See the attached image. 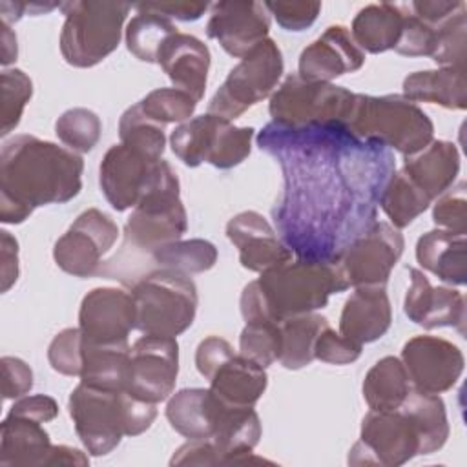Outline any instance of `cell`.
Returning <instances> with one entry per match:
<instances>
[{
	"label": "cell",
	"mask_w": 467,
	"mask_h": 467,
	"mask_svg": "<svg viewBox=\"0 0 467 467\" xmlns=\"http://www.w3.org/2000/svg\"><path fill=\"white\" fill-rule=\"evenodd\" d=\"M175 33L177 27L171 18L153 11H139L126 26V46L139 60L157 64L162 46Z\"/></svg>",
	"instance_id": "37"
},
{
	"label": "cell",
	"mask_w": 467,
	"mask_h": 467,
	"mask_svg": "<svg viewBox=\"0 0 467 467\" xmlns=\"http://www.w3.org/2000/svg\"><path fill=\"white\" fill-rule=\"evenodd\" d=\"M268 31L270 13L261 2L224 0L212 4L206 35L235 58H243L250 49L266 40Z\"/></svg>",
	"instance_id": "18"
},
{
	"label": "cell",
	"mask_w": 467,
	"mask_h": 467,
	"mask_svg": "<svg viewBox=\"0 0 467 467\" xmlns=\"http://www.w3.org/2000/svg\"><path fill=\"white\" fill-rule=\"evenodd\" d=\"M82 343L84 337L78 327L60 330L47 348V359L51 368L64 376H80Z\"/></svg>",
	"instance_id": "45"
},
{
	"label": "cell",
	"mask_w": 467,
	"mask_h": 467,
	"mask_svg": "<svg viewBox=\"0 0 467 467\" xmlns=\"http://www.w3.org/2000/svg\"><path fill=\"white\" fill-rule=\"evenodd\" d=\"M405 20V5L398 4H368L358 11L352 20L350 35L365 53H383L394 49Z\"/></svg>",
	"instance_id": "30"
},
{
	"label": "cell",
	"mask_w": 467,
	"mask_h": 467,
	"mask_svg": "<svg viewBox=\"0 0 467 467\" xmlns=\"http://www.w3.org/2000/svg\"><path fill=\"white\" fill-rule=\"evenodd\" d=\"M7 414L46 423V421H51L57 418L58 405L51 396H46V394L22 396L13 403V407L9 409Z\"/></svg>",
	"instance_id": "53"
},
{
	"label": "cell",
	"mask_w": 467,
	"mask_h": 467,
	"mask_svg": "<svg viewBox=\"0 0 467 467\" xmlns=\"http://www.w3.org/2000/svg\"><path fill=\"white\" fill-rule=\"evenodd\" d=\"M99 182L111 208L124 212L135 208L148 193L179 179L164 159H151L124 144H115L102 157Z\"/></svg>",
	"instance_id": "10"
},
{
	"label": "cell",
	"mask_w": 467,
	"mask_h": 467,
	"mask_svg": "<svg viewBox=\"0 0 467 467\" xmlns=\"http://www.w3.org/2000/svg\"><path fill=\"white\" fill-rule=\"evenodd\" d=\"M78 328L89 343H122L135 328L131 292L100 286L89 290L78 310Z\"/></svg>",
	"instance_id": "19"
},
{
	"label": "cell",
	"mask_w": 467,
	"mask_h": 467,
	"mask_svg": "<svg viewBox=\"0 0 467 467\" xmlns=\"http://www.w3.org/2000/svg\"><path fill=\"white\" fill-rule=\"evenodd\" d=\"M179 182L162 186L131 208L124 224V252L150 257L157 248L179 241L188 230V213L179 195Z\"/></svg>",
	"instance_id": "12"
},
{
	"label": "cell",
	"mask_w": 467,
	"mask_h": 467,
	"mask_svg": "<svg viewBox=\"0 0 467 467\" xmlns=\"http://www.w3.org/2000/svg\"><path fill=\"white\" fill-rule=\"evenodd\" d=\"M77 436L93 456L111 452L122 436H139L157 418V403L126 390H102L78 383L67 400Z\"/></svg>",
	"instance_id": "4"
},
{
	"label": "cell",
	"mask_w": 467,
	"mask_h": 467,
	"mask_svg": "<svg viewBox=\"0 0 467 467\" xmlns=\"http://www.w3.org/2000/svg\"><path fill=\"white\" fill-rule=\"evenodd\" d=\"M431 202V197L403 170H400L387 181L378 204L390 219V224L401 230L421 215Z\"/></svg>",
	"instance_id": "36"
},
{
	"label": "cell",
	"mask_w": 467,
	"mask_h": 467,
	"mask_svg": "<svg viewBox=\"0 0 467 467\" xmlns=\"http://www.w3.org/2000/svg\"><path fill=\"white\" fill-rule=\"evenodd\" d=\"M0 290L7 292L18 279V243L7 232H0Z\"/></svg>",
	"instance_id": "55"
},
{
	"label": "cell",
	"mask_w": 467,
	"mask_h": 467,
	"mask_svg": "<svg viewBox=\"0 0 467 467\" xmlns=\"http://www.w3.org/2000/svg\"><path fill=\"white\" fill-rule=\"evenodd\" d=\"M257 146L281 168L283 193L272 217L297 259L336 261L376 223L379 195L396 171L390 148L356 137L343 122L274 120Z\"/></svg>",
	"instance_id": "1"
},
{
	"label": "cell",
	"mask_w": 467,
	"mask_h": 467,
	"mask_svg": "<svg viewBox=\"0 0 467 467\" xmlns=\"http://www.w3.org/2000/svg\"><path fill=\"white\" fill-rule=\"evenodd\" d=\"M89 463L88 456L75 449V447H67V445H53L51 456H49V463L47 465H73V467H86Z\"/></svg>",
	"instance_id": "57"
},
{
	"label": "cell",
	"mask_w": 467,
	"mask_h": 467,
	"mask_svg": "<svg viewBox=\"0 0 467 467\" xmlns=\"http://www.w3.org/2000/svg\"><path fill=\"white\" fill-rule=\"evenodd\" d=\"M266 11L275 18V22L286 31H303L310 27L319 11V2H265Z\"/></svg>",
	"instance_id": "49"
},
{
	"label": "cell",
	"mask_w": 467,
	"mask_h": 467,
	"mask_svg": "<svg viewBox=\"0 0 467 467\" xmlns=\"http://www.w3.org/2000/svg\"><path fill=\"white\" fill-rule=\"evenodd\" d=\"M467 13L465 5L436 27V42L431 58L436 64L465 67Z\"/></svg>",
	"instance_id": "44"
},
{
	"label": "cell",
	"mask_w": 467,
	"mask_h": 467,
	"mask_svg": "<svg viewBox=\"0 0 467 467\" xmlns=\"http://www.w3.org/2000/svg\"><path fill=\"white\" fill-rule=\"evenodd\" d=\"M403 97L412 102H431L447 109H465V67L443 66L440 69L410 73L403 80Z\"/></svg>",
	"instance_id": "29"
},
{
	"label": "cell",
	"mask_w": 467,
	"mask_h": 467,
	"mask_svg": "<svg viewBox=\"0 0 467 467\" xmlns=\"http://www.w3.org/2000/svg\"><path fill=\"white\" fill-rule=\"evenodd\" d=\"M283 69L285 62L279 46L272 38L263 40L232 67L212 97L208 113L228 120L239 119L248 108L272 97Z\"/></svg>",
	"instance_id": "9"
},
{
	"label": "cell",
	"mask_w": 467,
	"mask_h": 467,
	"mask_svg": "<svg viewBox=\"0 0 467 467\" xmlns=\"http://www.w3.org/2000/svg\"><path fill=\"white\" fill-rule=\"evenodd\" d=\"M239 354L255 361L263 368L277 361L281 354L279 323L270 319L246 321L239 336Z\"/></svg>",
	"instance_id": "41"
},
{
	"label": "cell",
	"mask_w": 467,
	"mask_h": 467,
	"mask_svg": "<svg viewBox=\"0 0 467 467\" xmlns=\"http://www.w3.org/2000/svg\"><path fill=\"white\" fill-rule=\"evenodd\" d=\"M66 20L60 31V53L73 67H93L111 55L122 36V24L131 11L122 2H62Z\"/></svg>",
	"instance_id": "7"
},
{
	"label": "cell",
	"mask_w": 467,
	"mask_h": 467,
	"mask_svg": "<svg viewBox=\"0 0 467 467\" xmlns=\"http://www.w3.org/2000/svg\"><path fill=\"white\" fill-rule=\"evenodd\" d=\"M226 237L239 250L241 265L250 272H266L292 261V252L272 224L255 210L234 215L226 223Z\"/></svg>",
	"instance_id": "20"
},
{
	"label": "cell",
	"mask_w": 467,
	"mask_h": 467,
	"mask_svg": "<svg viewBox=\"0 0 467 467\" xmlns=\"http://www.w3.org/2000/svg\"><path fill=\"white\" fill-rule=\"evenodd\" d=\"M401 170L434 201L454 184L460 171V153L454 142L431 140L418 153L405 157Z\"/></svg>",
	"instance_id": "26"
},
{
	"label": "cell",
	"mask_w": 467,
	"mask_h": 467,
	"mask_svg": "<svg viewBox=\"0 0 467 467\" xmlns=\"http://www.w3.org/2000/svg\"><path fill=\"white\" fill-rule=\"evenodd\" d=\"M140 109L159 124L186 122L197 108V100L179 88H159L150 91L140 102Z\"/></svg>",
	"instance_id": "43"
},
{
	"label": "cell",
	"mask_w": 467,
	"mask_h": 467,
	"mask_svg": "<svg viewBox=\"0 0 467 467\" xmlns=\"http://www.w3.org/2000/svg\"><path fill=\"white\" fill-rule=\"evenodd\" d=\"M77 151L35 135H15L0 153V221L24 223L35 208L64 204L82 188Z\"/></svg>",
	"instance_id": "2"
},
{
	"label": "cell",
	"mask_w": 467,
	"mask_h": 467,
	"mask_svg": "<svg viewBox=\"0 0 467 467\" xmlns=\"http://www.w3.org/2000/svg\"><path fill=\"white\" fill-rule=\"evenodd\" d=\"M210 390L226 405L254 407L268 385V376L255 361L234 354L208 379Z\"/></svg>",
	"instance_id": "28"
},
{
	"label": "cell",
	"mask_w": 467,
	"mask_h": 467,
	"mask_svg": "<svg viewBox=\"0 0 467 467\" xmlns=\"http://www.w3.org/2000/svg\"><path fill=\"white\" fill-rule=\"evenodd\" d=\"M348 288L336 261L297 259L274 266L250 281L239 299L244 321H283L323 308L328 297Z\"/></svg>",
	"instance_id": "3"
},
{
	"label": "cell",
	"mask_w": 467,
	"mask_h": 467,
	"mask_svg": "<svg viewBox=\"0 0 467 467\" xmlns=\"http://www.w3.org/2000/svg\"><path fill=\"white\" fill-rule=\"evenodd\" d=\"M135 328L142 334L177 337L192 327L197 314V286L188 274L151 270L131 286Z\"/></svg>",
	"instance_id": "6"
},
{
	"label": "cell",
	"mask_w": 467,
	"mask_h": 467,
	"mask_svg": "<svg viewBox=\"0 0 467 467\" xmlns=\"http://www.w3.org/2000/svg\"><path fill=\"white\" fill-rule=\"evenodd\" d=\"M130 350L128 341L89 343L84 339L80 383L102 390H126Z\"/></svg>",
	"instance_id": "31"
},
{
	"label": "cell",
	"mask_w": 467,
	"mask_h": 467,
	"mask_svg": "<svg viewBox=\"0 0 467 467\" xmlns=\"http://www.w3.org/2000/svg\"><path fill=\"white\" fill-rule=\"evenodd\" d=\"M328 325L321 314L308 312L279 321L281 328V354L279 363L288 370H299L312 363L314 345L319 332Z\"/></svg>",
	"instance_id": "35"
},
{
	"label": "cell",
	"mask_w": 467,
	"mask_h": 467,
	"mask_svg": "<svg viewBox=\"0 0 467 467\" xmlns=\"http://www.w3.org/2000/svg\"><path fill=\"white\" fill-rule=\"evenodd\" d=\"M467 184L462 181L456 186L452 184L441 195L436 197L432 206V221L452 234H467Z\"/></svg>",
	"instance_id": "46"
},
{
	"label": "cell",
	"mask_w": 467,
	"mask_h": 467,
	"mask_svg": "<svg viewBox=\"0 0 467 467\" xmlns=\"http://www.w3.org/2000/svg\"><path fill=\"white\" fill-rule=\"evenodd\" d=\"M392 323V306L385 285L356 286L343 305L339 334L354 343L379 339Z\"/></svg>",
	"instance_id": "23"
},
{
	"label": "cell",
	"mask_w": 467,
	"mask_h": 467,
	"mask_svg": "<svg viewBox=\"0 0 467 467\" xmlns=\"http://www.w3.org/2000/svg\"><path fill=\"white\" fill-rule=\"evenodd\" d=\"M166 418L171 429L188 440L210 438L215 420V398L210 389H182L168 398Z\"/></svg>",
	"instance_id": "32"
},
{
	"label": "cell",
	"mask_w": 467,
	"mask_h": 467,
	"mask_svg": "<svg viewBox=\"0 0 467 467\" xmlns=\"http://www.w3.org/2000/svg\"><path fill=\"white\" fill-rule=\"evenodd\" d=\"M254 128H237L219 115H199L179 124L170 137L171 151L186 166L208 162L219 170L241 164L252 150Z\"/></svg>",
	"instance_id": "8"
},
{
	"label": "cell",
	"mask_w": 467,
	"mask_h": 467,
	"mask_svg": "<svg viewBox=\"0 0 467 467\" xmlns=\"http://www.w3.org/2000/svg\"><path fill=\"white\" fill-rule=\"evenodd\" d=\"M119 239L117 223L99 208L82 212L53 246V259L60 270L75 277L97 275L102 257Z\"/></svg>",
	"instance_id": "14"
},
{
	"label": "cell",
	"mask_w": 467,
	"mask_h": 467,
	"mask_svg": "<svg viewBox=\"0 0 467 467\" xmlns=\"http://www.w3.org/2000/svg\"><path fill=\"white\" fill-rule=\"evenodd\" d=\"M418 263L449 285L467 283V239L443 228L423 234L416 243Z\"/></svg>",
	"instance_id": "27"
},
{
	"label": "cell",
	"mask_w": 467,
	"mask_h": 467,
	"mask_svg": "<svg viewBox=\"0 0 467 467\" xmlns=\"http://www.w3.org/2000/svg\"><path fill=\"white\" fill-rule=\"evenodd\" d=\"M359 343H354L327 325L314 345V359L330 365H348L361 356Z\"/></svg>",
	"instance_id": "48"
},
{
	"label": "cell",
	"mask_w": 467,
	"mask_h": 467,
	"mask_svg": "<svg viewBox=\"0 0 467 467\" xmlns=\"http://www.w3.org/2000/svg\"><path fill=\"white\" fill-rule=\"evenodd\" d=\"M405 248L403 235L390 223L376 221L336 259L348 288L385 285Z\"/></svg>",
	"instance_id": "15"
},
{
	"label": "cell",
	"mask_w": 467,
	"mask_h": 467,
	"mask_svg": "<svg viewBox=\"0 0 467 467\" xmlns=\"http://www.w3.org/2000/svg\"><path fill=\"white\" fill-rule=\"evenodd\" d=\"M170 465H221V456L210 438L188 440L173 452Z\"/></svg>",
	"instance_id": "52"
},
{
	"label": "cell",
	"mask_w": 467,
	"mask_h": 467,
	"mask_svg": "<svg viewBox=\"0 0 467 467\" xmlns=\"http://www.w3.org/2000/svg\"><path fill=\"white\" fill-rule=\"evenodd\" d=\"M463 5L465 4L462 0H452V2H445V0H418V2H410L409 4L412 13L418 18H421L423 22L431 24V26H440L449 16H452L456 11H460Z\"/></svg>",
	"instance_id": "56"
},
{
	"label": "cell",
	"mask_w": 467,
	"mask_h": 467,
	"mask_svg": "<svg viewBox=\"0 0 467 467\" xmlns=\"http://www.w3.org/2000/svg\"><path fill=\"white\" fill-rule=\"evenodd\" d=\"M365 53L345 26H330L299 55V77L314 82H330L345 73L358 71Z\"/></svg>",
	"instance_id": "22"
},
{
	"label": "cell",
	"mask_w": 467,
	"mask_h": 467,
	"mask_svg": "<svg viewBox=\"0 0 467 467\" xmlns=\"http://www.w3.org/2000/svg\"><path fill=\"white\" fill-rule=\"evenodd\" d=\"M157 64L173 82V88L190 93L197 102L204 97L210 69V49L197 36L179 31L171 35L162 46Z\"/></svg>",
	"instance_id": "24"
},
{
	"label": "cell",
	"mask_w": 467,
	"mask_h": 467,
	"mask_svg": "<svg viewBox=\"0 0 467 467\" xmlns=\"http://www.w3.org/2000/svg\"><path fill=\"white\" fill-rule=\"evenodd\" d=\"M414 456H420V438L407 414L400 407L370 409L361 420L359 440L348 451V463L398 467Z\"/></svg>",
	"instance_id": "13"
},
{
	"label": "cell",
	"mask_w": 467,
	"mask_h": 467,
	"mask_svg": "<svg viewBox=\"0 0 467 467\" xmlns=\"http://www.w3.org/2000/svg\"><path fill=\"white\" fill-rule=\"evenodd\" d=\"M53 445L40 421L5 416L0 425V465L40 467L49 463Z\"/></svg>",
	"instance_id": "25"
},
{
	"label": "cell",
	"mask_w": 467,
	"mask_h": 467,
	"mask_svg": "<svg viewBox=\"0 0 467 467\" xmlns=\"http://www.w3.org/2000/svg\"><path fill=\"white\" fill-rule=\"evenodd\" d=\"M58 140L77 153L91 151L102 133L99 115L88 108H69L55 122Z\"/></svg>",
	"instance_id": "40"
},
{
	"label": "cell",
	"mask_w": 467,
	"mask_h": 467,
	"mask_svg": "<svg viewBox=\"0 0 467 467\" xmlns=\"http://www.w3.org/2000/svg\"><path fill=\"white\" fill-rule=\"evenodd\" d=\"M436 27L438 26L423 22L414 13H405L403 29L394 51L405 57H431L436 42Z\"/></svg>",
	"instance_id": "47"
},
{
	"label": "cell",
	"mask_w": 467,
	"mask_h": 467,
	"mask_svg": "<svg viewBox=\"0 0 467 467\" xmlns=\"http://www.w3.org/2000/svg\"><path fill=\"white\" fill-rule=\"evenodd\" d=\"M401 363L412 389L440 394L456 385L463 372L462 350L438 336H414L401 348Z\"/></svg>",
	"instance_id": "17"
},
{
	"label": "cell",
	"mask_w": 467,
	"mask_h": 467,
	"mask_svg": "<svg viewBox=\"0 0 467 467\" xmlns=\"http://www.w3.org/2000/svg\"><path fill=\"white\" fill-rule=\"evenodd\" d=\"M400 409L407 414L420 438V454L440 451L449 438L445 403L438 394L410 389Z\"/></svg>",
	"instance_id": "33"
},
{
	"label": "cell",
	"mask_w": 467,
	"mask_h": 467,
	"mask_svg": "<svg viewBox=\"0 0 467 467\" xmlns=\"http://www.w3.org/2000/svg\"><path fill=\"white\" fill-rule=\"evenodd\" d=\"M0 370H2V396L4 400L11 398H22L33 389V370L31 367L13 356H4L0 359Z\"/></svg>",
	"instance_id": "50"
},
{
	"label": "cell",
	"mask_w": 467,
	"mask_h": 467,
	"mask_svg": "<svg viewBox=\"0 0 467 467\" xmlns=\"http://www.w3.org/2000/svg\"><path fill=\"white\" fill-rule=\"evenodd\" d=\"M0 15H2V22L11 26L13 22H18L26 15V4L4 0L0 2Z\"/></svg>",
	"instance_id": "59"
},
{
	"label": "cell",
	"mask_w": 467,
	"mask_h": 467,
	"mask_svg": "<svg viewBox=\"0 0 467 467\" xmlns=\"http://www.w3.org/2000/svg\"><path fill=\"white\" fill-rule=\"evenodd\" d=\"M234 354L235 352L226 339L219 336H208L199 343L195 350V367L202 378L210 379L213 372Z\"/></svg>",
	"instance_id": "51"
},
{
	"label": "cell",
	"mask_w": 467,
	"mask_h": 467,
	"mask_svg": "<svg viewBox=\"0 0 467 467\" xmlns=\"http://www.w3.org/2000/svg\"><path fill=\"white\" fill-rule=\"evenodd\" d=\"M133 7L137 11H153L168 18L193 22L201 18L210 5L206 2H146V4H137Z\"/></svg>",
	"instance_id": "54"
},
{
	"label": "cell",
	"mask_w": 467,
	"mask_h": 467,
	"mask_svg": "<svg viewBox=\"0 0 467 467\" xmlns=\"http://www.w3.org/2000/svg\"><path fill=\"white\" fill-rule=\"evenodd\" d=\"M0 42H2V66H7L11 62L16 60V55H18V46H16V35L11 31V26L9 24H4L0 22Z\"/></svg>",
	"instance_id": "58"
},
{
	"label": "cell",
	"mask_w": 467,
	"mask_h": 467,
	"mask_svg": "<svg viewBox=\"0 0 467 467\" xmlns=\"http://www.w3.org/2000/svg\"><path fill=\"white\" fill-rule=\"evenodd\" d=\"M177 374V339L144 334L130 350L126 392L150 403H161L173 394Z\"/></svg>",
	"instance_id": "16"
},
{
	"label": "cell",
	"mask_w": 467,
	"mask_h": 467,
	"mask_svg": "<svg viewBox=\"0 0 467 467\" xmlns=\"http://www.w3.org/2000/svg\"><path fill=\"white\" fill-rule=\"evenodd\" d=\"M150 261L155 270H175L182 274H201L217 263V248L206 239H179L151 252Z\"/></svg>",
	"instance_id": "38"
},
{
	"label": "cell",
	"mask_w": 467,
	"mask_h": 467,
	"mask_svg": "<svg viewBox=\"0 0 467 467\" xmlns=\"http://www.w3.org/2000/svg\"><path fill=\"white\" fill-rule=\"evenodd\" d=\"M345 124L356 137L394 148L405 157L423 150L434 135L429 115L403 95L356 93Z\"/></svg>",
	"instance_id": "5"
},
{
	"label": "cell",
	"mask_w": 467,
	"mask_h": 467,
	"mask_svg": "<svg viewBox=\"0 0 467 467\" xmlns=\"http://www.w3.org/2000/svg\"><path fill=\"white\" fill-rule=\"evenodd\" d=\"M412 389L409 374L396 356L376 361L363 379V398L372 410L398 409Z\"/></svg>",
	"instance_id": "34"
},
{
	"label": "cell",
	"mask_w": 467,
	"mask_h": 467,
	"mask_svg": "<svg viewBox=\"0 0 467 467\" xmlns=\"http://www.w3.org/2000/svg\"><path fill=\"white\" fill-rule=\"evenodd\" d=\"M0 135L5 137L20 122L24 108L33 95V82L22 69H4L0 75Z\"/></svg>",
	"instance_id": "42"
},
{
	"label": "cell",
	"mask_w": 467,
	"mask_h": 467,
	"mask_svg": "<svg viewBox=\"0 0 467 467\" xmlns=\"http://www.w3.org/2000/svg\"><path fill=\"white\" fill-rule=\"evenodd\" d=\"M410 286L405 294V316L431 330L438 327H454L463 334L465 297L451 286H432L427 275L418 268H409Z\"/></svg>",
	"instance_id": "21"
},
{
	"label": "cell",
	"mask_w": 467,
	"mask_h": 467,
	"mask_svg": "<svg viewBox=\"0 0 467 467\" xmlns=\"http://www.w3.org/2000/svg\"><path fill=\"white\" fill-rule=\"evenodd\" d=\"M356 93L332 82H314L288 75L270 97V117L286 126L347 122Z\"/></svg>",
	"instance_id": "11"
},
{
	"label": "cell",
	"mask_w": 467,
	"mask_h": 467,
	"mask_svg": "<svg viewBox=\"0 0 467 467\" xmlns=\"http://www.w3.org/2000/svg\"><path fill=\"white\" fill-rule=\"evenodd\" d=\"M119 137L120 144L148 155L151 159H161L166 148L164 126L150 119L137 104L130 106L119 120Z\"/></svg>",
	"instance_id": "39"
}]
</instances>
